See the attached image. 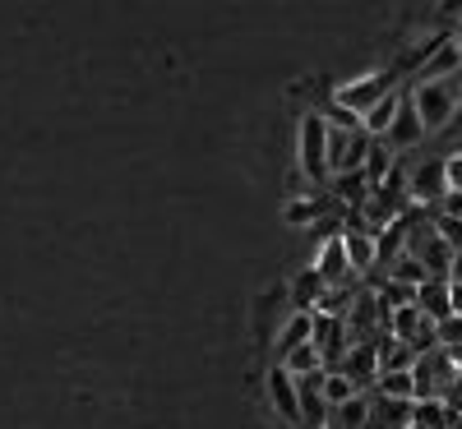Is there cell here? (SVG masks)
<instances>
[{
  "label": "cell",
  "mask_w": 462,
  "mask_h": 429,
  "mask_svg": "<svg viewBox=\"0 0 462 429\" xmlns=\"http://www.w3.org/2000/svg\"><path fill=\"white\" fill-rule=\"evenodd\" d=\"M398 111H402V93H389V97H383L370 115H365V121H361V130L370 134V139H383V134H389L393 130V121H398Z\"/></svg>",
  "instance_id": "2e32d148"
},
{
  "label": "cell",
  "mask_w": 462,
  "mask_h": 429,
  "mask_svg": "<svg viewBox=\"0 0 462 429\" xmlns=\"http://www.w3.org/2000/svg\"><path fill=\"white\" fill-rule=\"evenodd\" d=\"M356 393H361V388H356L352 379H346V374H337V370H328V374H324V402H328V406L352 402Z\"/></svg>",
  "instance_id": "ffe728a7"
},
{
  "label": "cell",
  "mask_w": 462,
  "mask_h": 429,
  "mask_svg": "<svg viewBox=\"0 0 462 429\" xmlns=\"http://www.w3.org/2000/svg\"><path fill=\"white\" fill-rule=\"evenodd\" d=\"M305 342H315V315H291V319L278 328V337H273V356L287 361L291 351L305 346Z\"/></svg>",
  "instance_id": "4fadbf2b"
},
{
  "label": "cell",
  "mask_w": 462,
  "mask_h": 429,
  "mask_svg": "<svg viewBox=\"0 0 462 429\" xmlns=\"http://www.w3.org/2000/svg\"><path fill=\"white\" fill-rule=\"evenodd\" d=\"M370 148H374V139H370L365 130H333V125H328V176L365 171Z\"/></svg>",
  "instance_id": "277c9868"
},
{
  "label": "cell",
  "mask_w": 462,
  "mask_h": 429,
  "mask_svg": "<svg viewBox=\"0 0 462 429\" xmlns=\"http://www.w3.org/2000/svg\"><path fill=\"white\" fill-rule=\"evenodd\" d=\"M287 296H291V315H315L319 300L328 296V287H324V278L315 268H305L296 282H287Z\"/></svg>",
  "instance_id": "7c38bea8"
},
{
  "label": "cell",
  "mask_w": 462,
  "mask_h": 429,
  "mask_svg": "<svg viewBox=\"0 0 462 429\" xmlns=\"http://www.w3.org/2000/svg\"><path fill=\"white\" fill-rule=\"evenodd\" d=\"M370 411H374V397L370 393H356L352 402L333 406V424L328 429H370Z\"/></svg>",
  "instance_id": "9a60e30c"
},
{
  "label": "cell",
  "mask_w": 462,
  "mask_h": 429,
  "mask_svg": "<svg viewBox=\"0 0 462 429\" xmlns=\"http://www.w3.org/2000/svg\"><path fill=\"white\" fill-rule=\"evenodd\" d=\"M420 125H426V134H444L457 115H462V74H453V79H439V84H411L407 88Z\"/></svg>",
  "instance_id": "6da1fadb"
},
{
  "label": "cell",
  "mask_w": 462,
  "mask_h": 429,
  "mask_svg": "<svg viewBox=\"0 0 462 429\" xmlns=\"http://www.w3.org/2000/svg\"><path fill=\"white\" fill-rule=\"evenodd\" d=\"M328 204H333V199H291L282 217H287L291 226H319V222H324V208H328Z\"/></svg>",
  "instance_id": "d6986e66"
},
{
  "label": "cell",
  "mask_w": 462,
  "mask_h": 429,
  "mask_svg": "<svg viewBox=\"0 0 462 429\" xmlns=\"http://www.w3.org/2000/svg\"><path fill=\"white\" fill-rule=\"evenodd\" d=\"M310 268L324 278V287H356V272H352V259H346L342 231L319 245V254H315V263H310Z\"/></svg>",
  "instance_id": "8992f818"
},
{
  "label": "cell",
  "mask_w": 462,
  "mask_h": 429,
  "mask_svg": "<svg viewBox=\"0 0 462 429\" xmlns=\"http://www.w3.org/2000/svg\"><path fill=\"white\" fill-rule=\"evenodd\" d=\"M416 305H420V315L435 319V324L453 319V282H426L416 291Z\"/></svg>",
  "instance_id": "5bb4252c"
},
{
  "label": "cell",
  "mask_w": 462,
  "mask_h": 429,
  "mask_svg": "<svg viewBox=\"0 0 462 429\" xmlns=\"http://www.w3.org/2000/svg\"><path fill=\"white\" fill-rule=\"evenodd\" d=\"M407 189H411V204L416 208H439L444 194H448V158H426L407 167Z\"/></svg>",
  "instance_id": "5b68a950"
},
{
  "label": "cell",
  "mask_w": 462,
  "mask_h": 429,
  "mask_svg": "<svg viewBox=\"0 0 462 429\" xmlns=\"http://www.w3.org/2000/svg\"><path fill=\"white\" fill-rule=\"evenodd\" d=\"M435 213H439V217H453V222H462V189H448V194H444V204H439Z\"/></svg>",
  "instance_id": "603a6c76"
},
{
  "label": "cell",
  "mask_w": 462,
  "mask_h": 429,
  "mask_svg": "<svg viewBox=\"0 0 462 429\" xmlns=\"http://www.w3.org/2000/svg\"><path fill=\"white\" fill-rule=\"evenodd\" d=\"M453 74H462V47L453 42V32H444V42L430 51V60L416 69L411 84H439V79H453Z\"/></svg>",
  "instance_id": "9c48e42d"
},
{
  "label": "cell",
  "mask_w": 462,
  "mask_h": 429,
  "mask_svg": "<svg viewBox=\"0 0 462 429\" xmlns=\"http://www.w3.org/2000/svg\"><path fill=\"white\" fill-rule=\"evenodd\" d=\"M296 167L315 180V189H324L328 176V121L324 111H305L300 115V130H296Z\"/></svg>",
  "instance_id": "7a4b0ae2"
},
{
  "label": "cell",
  "mask_w": 462,
  "mask_h": 429,
  "mask_svg": "<svg viewBox=\"0 0 462 429\" xmlns=\"http://www.w3.org/2000/svg\"><path fill=\"white\" fill-rule=\"evenodd\" d=\"M315 346H319V356H324V370H337L342 356L352 351V342H346V319L315 315Z\"/></svg>",
  "instance_id": "ba28073f"
},
{
  "label": "cell",
  "mask_w": 462,
  "mask_h": 429,
  "mask_svg": "<svg viewBox=\"0 0 462 429\" xmlns=\"http://www.w3.org/2000/svg\"><path fill=\"white\" fill-rule=\"evenodd\" d=\"M439 346L444 351H462V315H453V319L439 324Z\"/></svg>",
  "instance_id": "7402d4cb"
},
{
  "label": "cell",
  "mask_w": 462,
  "mask_h": 429,
  "mask_svg": "<svg viewBox=\"0 0 462 429\" xmlns=\"http://www.w3.org/2000/svg\"><path fill=\"white\" fill-rule=\"evenodd\" d=\"M420 139H426V125H420V115H416V106H411V97L402 93V111H398V121H393V130L383 134V143H389L393 152H411Z\"/></svg>",
  "instance_id": "8fae6325"
},
{
  "label": "cell",
  "mask_w": 462,
  "mask_h": 429,
  "mask_svg": "<svg viewBox=\"0 0 462 429\" xmlns=\"http://www.w3.org/2000/svg\"><path fill=\"white\" fill-rule=\"evenodd\" d=\"M453 42L462 47V14H457V28H453Z\"/></svg>",
  "instance_id": "d4e9b609"
},
{
  "label": "cell",
  "mask_w": 462,
  "mask_h": 429,
  "mask_svg": "<svg viewBox=\"0 0 462 429\" xmlns=\"http://www.w3.org/2000/svg\"><path fill=\"white\" fill-rule=\"evenodd\" d=\"M448 189H462V148L448 152Z\"/></svg>",
  "instance_id": "cb8c5ba5"
},
{
  "label": "cell",
  "mask_w": 462,
  "mask_h": 429,
  "mask_svg": "<svg viewBox=\"0 0 462 429\" xmlns=\"http://www.w3.org/2000/svg\"><path fill=\"white\" fill-rule=\"evenodd\" d=\"M337 374H346V379H352V383L361 388V393H365V388H374V383H379V342L352 346V351L342 356Z\"/></svg>",
  "instance_id": "30bf717a"
},
{
  "label": "cell",
  "mask_w": 462,
  "mask_h": 429,
  "mask_svg": "<svg viewBox=\"0 0 462 429\" xmlns=\"http://www.w3.org/2000/svg\"><path fill=\"white\" fill-rule=\"evenodd\" d=\"M374 397H389V402H416V379H411V374H379Z\"/></svg>",
  "instance_id": "ac0fdd59"
},
{
  "label": "cell",
  "mask_w": 462,
  "mask_h": 429,
  "mask_svg": "<svg viewBox=\"0 0 462 429\" xmlns=\"http://www.w3.org/2000/svg\"><path fill=\"white\" fill-rule=\"evenodd\" d=\"M435 231H439V241H444L453 254H462V222H453V217H439V213H435Z\"/></svg>",
  "instance_id": "44dd1931"
},
{
  "label": "cell",
  "mask_w": 462,
  "mask_h": 429,
  "mask_svg": "<svg viewBox=\"0 0 462 429\" xmlns=\"http://www.w3.org/2000/svg\"><path fill=\"white\" fill-rule=\"evenodd\" d=\"M268 402H273V411L282 415V424L300 429V388H296V379L282 365L268 370Z\"/></svg>",
  "instance_id": "52a82bcc"
},
{
  "label": "cell",
  "mask_w": 462,
  "mask_h": 429,
  "mask_svg": "<svg viewBox=\"0 0 462 429\" xmlns=\"http://www.w3.org/2000/svg\"><path fill=\"white\" fill-rule=\"evenodd\" d=\"M389 93H398V88H393V74H389V69H370V74H361V79L337 84L333 102H337V106H346L352 115H361V121H365V115H370L383 97H389Z\"/></svg>",
  "instance_id": "3957f363"
},
{
  "label": "cell",
  "mask_w": 462,
  "mask_h": 429,
  "mask_svg": "<svg viewBox=\"0 0 462 429\" xmlns=\"http://www.w3.org/2000/svg\"><path fill=\"white\" fill-rule=\"evenodd\" d=\"M291 379H305V374H324V356H319V346L315 342H305V346H296L287 361H278Z\"/></svg>",
  "instance_id": "e0dca14e"
}]
</instances>
